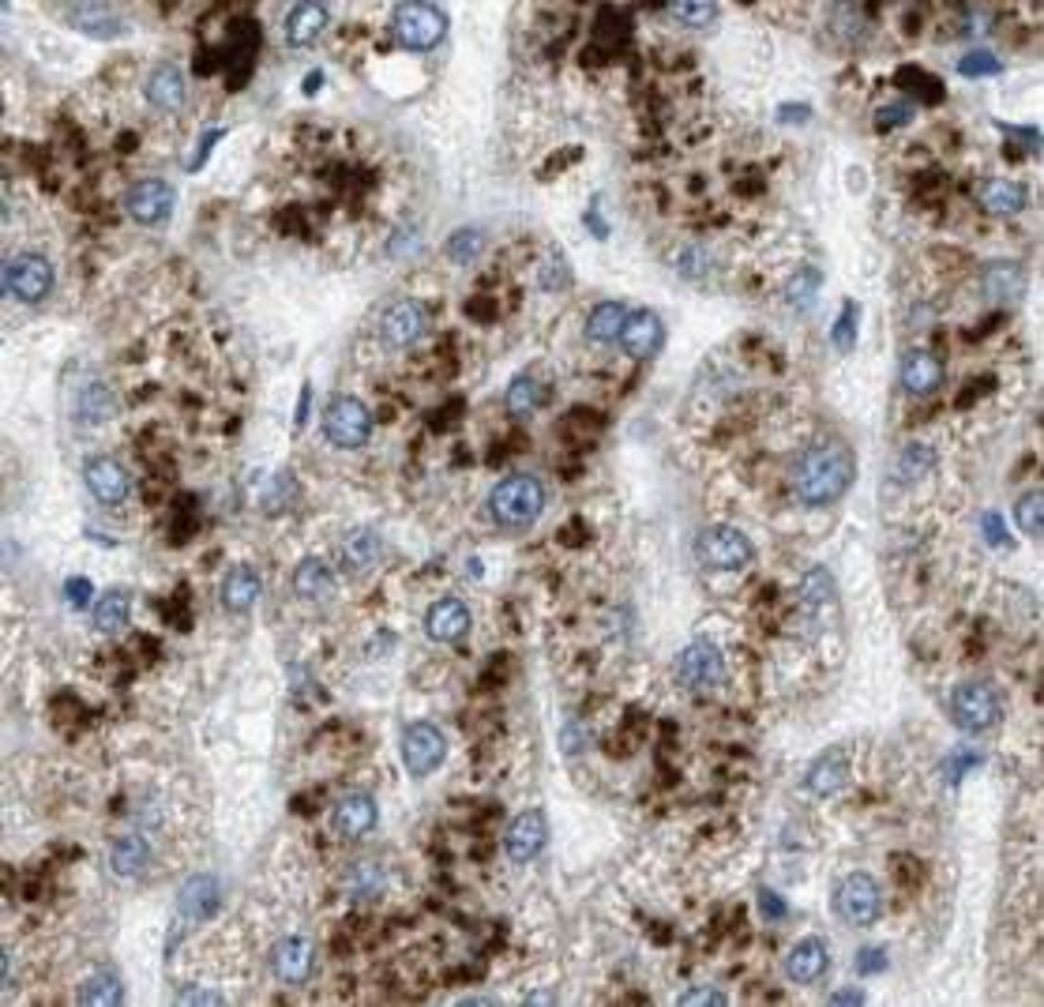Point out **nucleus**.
Instances as JSON below:
<instances>
[{"label": "nucleus", "instance_id": "obj_53", "mask_svg": "<svg viewBox=\"0 0 1044 1007\" xmlns=\"http://www.w3.org/2000/svg\"><path fill=\"white\" fill-rule=\"evenodd\" d=\"M981 527H984V535H988L992 546H1004V541H1007V527H1004V519H999V515H992V512L981 515Z\"/></svg>", "mask_w": 1044, "mask_h": 1007}, {"label": "nucleus", "instance_id": "obj_18", "mask_svg": "<svg viewBox=\"0 0 1044 1007\" xmlns=\"http://www.w3.org/2000/svg\"><path fill=\"white\" fill-rule=\"evenodd\" d=\"M470 632V609H466L458 598H440V602L429 606L424 613V636L436 643H455Z\"/></svg>", "mask_w": 1044, "mask_h": 1007}, {"label": "nucleus", "instance_id": "obj_33", "mask_svg": "<svg viewBox=\"0 0 1044 1007\" xmlns=\"http://www.w3.org/2000/svg\"><path fill=\"white\" fill-rule=\"evenodd\" d=\"M1025 290V271L1015 260H996L984 267V293L988 298H1018Z\"/></svg>", "mask_w": 1044, "mask_h": 1007}, {"label": "nucleus", "instance_id": "obj_50", "mask_svg": "<svg viewBox=\"0 0 1044 1007\" xmlns=\"http://www.w3.org/2000/svg\"><path fill=\"white\" fill-rule=\"evenodd\" d=\"M681 1004H684V1007H695V1004L721 1007V1004H729V1000H725V996H721V993H715V988H692V993H684V996H681Z\"/></svg>", "mask_w": 1044, "mask_h": 1007}, {"label": "nucleus", "instance_id": "obj_28", "mask_svg": "<svg viewBox=\"0 0 1044 1007\" xmlns=\"http://www.w3.org/2000/svg\"><path fill=\"white\" fill-rule=\"evenodd\" d=\"M293 590L304 598V602H327L335 595V575L320 556H304L293 572Z\"/></svg>", "mask_w": 1044, "mask_h": 1007}, {"label": "nucleus", "instance_id": "obj_34", "mask_svg": "<svg viewBox=\"0 0 1044 1007\" xmlns=\"http://www.w3.org/2000/svg\"><path fill=\"white\" fill-rule=\"evenodd\" d=\"M75 1000H80L83 1007H117L124 1000L121 978H117L113 970H98V974H91L87 981H83Z\"/></svg>", "mask_w": 1044, "mask_h": 1007}, {"label": "nucleus", "instance_id": "obj_24", "mask_svg": "<svg viewBox=\"0 0 1044 1007\" xmlns=\"http://www.w3.org/2000/svg\"><path fill=\"white\" fill-rule=\"evenodd\" d=\"M944 380V365L928 350H905L902 358V387L910 395H932Z\"/></svg>", "mask_w": 1044, "mask_h": 1007}, {"label": "nucleus", "instance_id": "obj_36", "mask_svg": "<svg viewBox=\"0 0 1044 1007\" xmlns=\"http://www.w3.org/2000/svg\"><path fill=\"white\" fill-rule=\"evenodd\" d=\"M346 887H350L353 899H380V891L387 887V876L376 861H358L346 876Z\"/></svg>", "mask_w": 1044, "mask_h": 1007}, {"label": "nucleus", "instance_id": "obj_27", "mask_svg": "<svg viewBox=\"0 0 1044 1007\" xmlns=\"http://www.w3.org/2000/svg\"><path fill=\"white\" fill-rule=\"evenodd\" d=\"M801 606H804V613H808L816 624H823V616H827L830 609L838 606V590H835V579H830L827 568H812L808 575H804V583H801Z\"/></svg>", "mask_w": 1044, "mask_h": 1007}, {"label": "nucleus", "instance_id": "obj_32", "mask_svg": "<svg viewBox=\"0 0 1044 1007\" xmlns=\"http://www.w3.org/2000/svg\"><path fill=\"white\" fill-rule=\"evenodd\" d=\"M627 309L621 301H601L587 316V338L590 343H621Z\"/></svg>", "mask_w": 1044, "mask_h": 1007}, {"label": "nucleus", "instance_id": "obj_47", "mask_svg": "<svg viewBox=\"0 0 1044 1007\" xmlns=\"http://www.w3.org/2000/svg\"><path fill=\"white\" fill-rule=\"evenodd\" d=\"M905 121H913V106H905V101H895V106H883V109H879V117H876L879 129H895V124H905Z\"/></svg>", "mask_w": 1044, "mask_h": 1007}, {"label": "nucleus", "instance_id": "obj_14", "mask_svg": "<svg viewBox=\"0 0 1044 1007\" xmlns=\"http://www.w3.org/2000/svg\"><path fill=\"white\" fill-rule=\"evenodd\" d=\"M676 673H681L687 688H715L725 676V662H721V650L715 643L699 639L692 647H684V655L676 658Z\"/></svg>", "mask_w": 1044, "mask_h": 1007}, {"label": "nucleus", "instance_id": "obj_52", "mask_svg": "<svg viewBox=\"0 0 1044 1007\" xmlns=\"http://www.w3.org/2000/svg\"><path fill=\"white\" fill-rule=\"evenodd\" d=\"M177 1004H226L223 993H207V988H184L181 996H177Z\"/></svg>", "mask_w": 1044, "mask_h": 1007}, {"label": "nucleus", "instance_id": "obj_10", "mask_svg": "<svg viewBox=\"0 0 1044 1007\" xmlns=\"http://www.w3.org/2000/svg\"><path fill=\"white\" fill-rule=\"evenodd\" d=\"M549 846V819L541 808H526L507 824L504 850L515 865H530L533 858H541V850Z\"/></svg>", "mask_w": 1044, "mask_h": 1007}, {"label": "nucleus", "instance_id": "obj_31", "mask_svg": "<svg viewBox=\"0 0 1044 1007\" xmlns=\"http://www.w3.org/2000/svg\"><path fill=\"white\" fill-rule=\"evenodd\" d=\"M151 861V850L147 842H143V835H121V839L113 842V850H109V868H113L117 876H140L143 868H147Z\"/></svg>", "mask_w": 1044, "mask_h": 1007}, {"label": "nucleus", "instance_id": "obj_6", "mask_svg": "<svg viewBox=\"0 0 1044 1007\" xmlns=\"http://www.w3.org/2000/svg\"><path fill=\"white\" fill-rule=\"evenodd\" d=\"M447 34V15L444 8L424 4V0H410V4L395 8V38L406 49H432L440 46Z\"/></svg>", "mask_w": 1044, "mask_h": 1007}, {"label": "nucleus", "instance_id": "obj_48", "mask_svg": "<svg viewBox=\"0 0 1044 1007\" xmlns=\"http://www.w3.org/2000/svg\"><path fill=\"white\" fill-rule=\"evenodd\" d=\"M856 970H861V974H879V970H887V955H883L879 947H864V951L856 955Z\"/></svg>", "mask_w": 1044, "mask_h": 1007}, {"label": "nucleus", "instance_id": "obj_40", "mask_svg": "<svg viewBox=\"0 0 1044 1007\" xmlns=\"http://www.w3.org/2000/svg\"><path fill=\"white\" fill-rule=\"evenodd\" d=\"M1015 519H1018V527H1022V535L1041 538V530H1044V493L1041 489L1025 493L1022 501L1015 504Z\"/></svg>", "mask_w": 1044, "mask_h": 1007}, {"label": "nucleus", "instance_id": "obj_17", "mask_svg": "<svg viewBox=\"0 0 1044 1007\" xmlns=\"http://www.w3.org/2000/svg\"><path fill=\"white\" fill-rule=\"evenodd\" d=\"M830 970V951L819 936H804L789 947L785 955V974L796 981V985H816V981Z\"/></svg>", "mask_w": 1044, "mask_h": 1007}, {"label": "nucleus", "instance_id": "obj_45", "mask_svg": "<svg viewBox=\"0 0 1044 1007\" xmlns=\"http://www.w3.org/2000/svg\"><path fill=\"white\" fill-rule=\"evenodd\" d=\"M958 72L977 80V75H999V72H1004V64H999L996 53H984V49H977V53H965L962 61H958Z\"/></svg>", "mask_w": 1044, "mask_h": 1007}, {"label": "nucleus", "instance_id": "obj_11", "mask_svg": "<svg viewBox=\"0 0 1044 1007\" xmlns=\"http://www.w3.org/2000/svg\"><path fill=\"white\" fill-rule=\"evenodd\" d=\"M173 184L158 181V177H147V181H135L129 192H124V211L135 218L140 226H158L173 215Z\"/></svg>", "mask_w": 1044, "mask_h": 1007}, {"label": "nucleus", "instance_id": "obj_8", "mask_svg": "<svg viewBox=\"0 0 1044 1007\" xmlns=\"http://www.w3.org/2000/svg\"><path fill=\"white\" fill-rule=\"evenodd\" d=\"M372 433V413L369 406L353 395H335L324 410V436L335 447H361Z\"/></svg>", "mask_w": 1044, "mask_h": 1007}, {"label": "nucleus", "instance_id": "obj_3", "mask_svg": "<svg viewBox=\"0 0 1044 1007\" xmlns=\"http://www.w3.org/2000/svg\"><path fill=\"white\" fill-rule=\"evenodd\" d=\"M755 546L736 527H707L695 538V561L707 572H736L748 568Z\"/></svg>", "mask_w": 1044, "mask_h": 1007}, {"label": "nucleus", "instance_id": "obj_20", "mask_svg": "<svg viewBox=\"0 0 1044 1007\" xmlns=\"http://www.w3.org/2000/svg\"><path fill=\"white\" fill-rule=\"evenodd\" d=\"M376 819H380V808L369 793H346V798L335 805V831L343 835V839H361V835H369L372 827H376Z\"/></svg>", "mask_w": 1044, "mask_h": 1007}, {"label": "nucleus", "instance_id": "obj_49", "mask_svg": "<svg viewBox=\"0 0 1044 1007\" xmlns=\"http://www.w3.org/2000/svg\"><path fill=\"white\" fill-rule=\"evenodd\" d=\"M64 595H68V602H72L75 609H83V606L91 602V579H83V575H75V579H68Z\"/></svg>", "mask_w": 1044, "mask_h": 1007}, {"label": "nucleus", "instance_id": "obj_5", "mask_svg": "<svg viewBox=\"0 0 1044 1007\" xmlns=\"http://www.w3.org/2000/svg\"><path fill=\"white\" fill-rule=\"evenodd\" d=\"M53 290V264L41 252H20L4 264V293L23 304H38Z\"/></svg>", "mask_w": 1044, "mask_h": 1007}, {"label": "nucleus", "instance_id": "obj_55", "mask_svg": "<svg viewBox=\"0 0 1044 1007\" xmlns=\"http://www.w3.org/2000/svg\"><path fill=\"white\" fill-rule=\"evenodd\" d=\"M4 985H12V951H4Z\"/></svg>", "mask_w": 1044, "mask_h": 1007}, {"label": "nucleus", "instance_id": "obj_22", "mask_svg": "<svg viewBox=\"0 0 1044 1007\" xmlns=\"http://www.w3.org/2000/svg\"><path fill=\"white\" fill-rule=\"evenodd\" d=\"M275 974L286 981V985H301L312 974V944L304 936H286V940L275 944Z\"/></svg>", "mask_w": 1044, "mask_h": 1007}, {"label": "nucleus", "instance_id": "obj_41", "mask_svg": "<svg viewBox=\"0 0 1044 1007\" xmlns=\"http://www.w3.org/2000/svg\"><path fill=\"white\" fill-rule=\"evenodd\" d=\"M504 403H507V410H512V413H530L533 406L541 403L538 380H533L530 372H523V376H515V380H512V387H507V395H504Z\"/></svg>", "mask_w": 1044, "mask_h": 1007}, {"label": "nucleus", "instance_id": "obj_7", "mask_svg": "<svg viewBox=\"0 0 1044 1007\" xmlns=\"http://www.w3.org/2000/svg\"><path fill=\"white\" fill-rule=\"evenodd\" d=\"M835 913L845 925L868 928L883 918V895L879 884L868 873H849L835 891Z\"/></svg>", "mask_w": 1044, "mask_h": 1007}, {"label": "nucleus", "instance_id": "obj_29", "mask_svg": "<svg viewBox=\"0 0 1044 1007\" xmlns=\"http://www.w3.org/2000/svg\"><path fill=\"white\" fill-rule=\"evenodd\" d=\"M977 200L988 215L1011 218V215H1018V211H1025V189L1018 181H1007V177H992V181H984Z\"/></svg>", "mask_w": 1044, "mask_h": 1007}, {"label": "nucleus", "instance_id": "obj_12", "mask_svg": "<svg viewBox=\"0 0 1044 1007\" xmlns=\"http://www.w3.org/2000/svg\"><path fill=\"white\" fill-rule=\"evenodd\" d=\"M424 327H429V309L413 298L395 301L392 309L384 312V320H380V335H384V343L392 346V350L413 346L424 335Z\"/></svg>", "mask_w": 1044, "mask_h": 1007}, {"label": "nucleus", "instance_id": "obj_16", "mask_svg": "<svg viewBox=\"0 0 1044 1007\" xmlns=\"http://www.w3.org/2000/svg\"><path fill=\"white\" fill-rule=\"evenodd\" d=\"M223 907V887H218L215 876L200 873L192 879H184L181 891H177V910H181V918L189 921H211Z\"/></svg>", "mask_w": 1044, "mask_h": 1007}, {"label": "nucleus", "instance_id": "obj_51", "mask_svg": "<svg viewBox=\"0 0 1044 1007\" xmlns=\"http://www.w3.org/2000/svg\"><path fill=\"white\" fill-rule=\"evenodd\" d=\"M759 910H763V918H770V921H778V918H785V902L778 899L770 887H763L759 891Z\"/></svg>", "mask_w": 1044, "mask_h": 1007}, {"label": "nucleus", "instance_id": "obj_44", "mask_svg": "<svg viewBox=\"0 0 1044 1007\" xmlns=\"http://www.w3.org/2000/svg\"><path fill=\"white\" fill-rule=\"evenodd\" d=\"M856 316H861V309H856L853 301H845V304H842V316H838L835 332H830V338H835L838 350H853V343H856Z\"/></svg>", "mask_w": 1044, "mask_h": 1007}, {"label": "nucleus", "instance_id": "obj_42", "mask_svg": "<svg viewBox=\"0 0 1044 1007\" xmlns=\"http://www.w3.org/2000/svg\"><path fill=\"white\" fill-rule=\"evenodd\" d=\"M819 283H823V278H819V271H816V267H801L793 278H789V290H785V293H789V301L801 304V309H808V304L816 301Z\"/></svg>", "mask_w": 1044, "mask_h": 1007}, {"label": "nucleus", "instance_id": "obj_26", "mask_svg": "<svg viewBox=\"0 0 1044 1007\" xmlns=\"http://www.w3.org/2000/svg\"><path fill=\"white\" fill-rule=\"evenodd\" d=\"M260 598V575L249 564H233L223 579V606L229 613H249Z\"/></svg>", "mask_w": 1044, "mask_h": 1007}, {"label": "nucleus", "instance_id": "obj_21", "mask_svg": "<svg viewBox=\"0 0 1044 1007\" xmlns=\"http://www.w3.org/2000/svg\"><path fill=\"white\" fill-rule=\"evenodd\" d=\"M143 95L155 109L163 113H173V109L184 106V72L177 64H155L143 83Z\"/></svg>", "mask_w": 1044, "mask_h": 1007}, {"label": "nucleus", "instance_id": "obj_13", "mask_svg": "<svg viewBox=\"0 0 1044 1007\" xmlns=\"http://www.w3.org/2000/svg\"><path fill=\"white\" fill-rule=\"evenodd\" d=\"M621 346H624L627 358H639V361L661 353V346H665V324H661L658 312H650V309L627 312L624 332H621Z\"/></svg>", "mask_w": 1044, "mask_h": 1007}, {"label": "nucleus", "instance_id": "obj_46", "mask_svg": "<svg viewBox=\"0 0 1044 1007\" xmlns=\"http://www.w3.org/2000/svg\"><path fill=\"white\" fill-rule=\"evenodd\" d=\"M973 764H981V756H977V752H973V748H958V752H950L947 764H944L947 782H958L965 767H973Z\"/></svg>", "mask_w": 1044, "mask_h": 1007}, {"label": "nucleus", "instance_id": "obj_2", "mask_svg": "<svg viewBox=\"0 0 1044 1007\" xmlns=\"http://www.w3.org/2000/svg\"><path fill=\"white\" fill-rule=\"evenodd\" d=\"M489 512L504 530H526L545 512V485L533 473H507L489 493Z\"/></svg>", "mask_w": 1044, "mask_h": 1007}, {"label": "nucleus", "instance_id": "obj_38", "mask_svg": "<svg viewBox=\"0 0 1044 1007\" xmlns=\"http://www.w3.org/2000/svg\"><path fill=\"white\" fill-rule=\"evenodd\" d=\"M444 252H447V260H452V264H473V260L485 252V233H481L478 226L455 230L452 237H447Z\"/></svg>", "mask_w": 1044, "mask_h": 1007}, {"label": "nucleus", "instance_id": "obj_37", "mask_svg": "<svg viewBox=\"0 0 1044 1007\" xmlns=\"http://www.w3.org/2000/svg\"><path fill=\"white\" fill-rule=\"evenodd\" d=\"M129 613H132V598L124 595V590H109L95 606V624L101 632H117L121 624H129Z\"/></svg>", "mask_w": 1044, "mask_h": 1007}, {"label": "nucleus", "instance_id": "obj_25", "mask_svg": "<svg viewBox=\"0 0 1044 1007\" xmlns=\"http://www.w3.org/2000/svg\"><path fill=\"white\" fill-rule=\"evenodd\" d=\"M68 23H72L75 31L91 34V38H117V34L124 31L121 15L106 4H72L68 8Z\"/></svg>", "mask_w": 1044, "mask_h": 1007}, {"label": "nucleus", "instance_id": "obj_23", "mask_svg": "<svg viewBox=\"0 0 1044 1007\" xmlns=\"http://www.w3.org/2000/svg\"><path fill=\"white\" fill-rule=\"evenodd\" d=\"M283 31H286V41H290V46H312V41H320L327 31V8L312 4V0L293 4L290 12H286Z\"/></svg>", "mask_w": 1044, "mask_h": 1007}, {"label": "nucleus", "instance_id": "obj_39", "mask_svg": "<svg viewBox=\"0 0 1044 1007\" xmlns=\"http://www.w3.org/2000/svg\"><path fill=\"white\" fill-rule=\"evenodd\" d=\"M932 463H936V452H932L928 444H910L902 455H898L895 473L902 481H916V478H924V473L932 470Z\"/></svg>", "mask_w": 1044, "mask_h": 1007}, {"label": "nucleus", "instance_id": "obj_43", "mask_svg": "<svg viewBox=\"0 0 1044 1007\" xmlns=\"http://www.w3.org/2000/svg\"><path fill=\"white\" fill-rule=\"evenodd\" d=\"M669 12L676 15L687 27H707V23H715L718 15V4H703V0H676V4H669Z\"/></svg>", "mask_w": 1044, "mask_h": 1007}, {"label": "nucleus", "instance_id": "obj_15", "mask_svg": "<svg viewBox=\"0 0 1044 1007\" xmlns=\"http://www.w3.org/2000/svg\"><path fill=\"white\" fill-rule=\"evenodd\" d=\"M83 481H87L91 496H95L98 504H124V496H129V473L117 459H109V455H91L87 467H83Z\"/></svg>", "mask_w": 1044, "mask_h": 1007}, {"label": "nucleus", "instance_id": "obj_4", "mask_svg": "<svg viewBox=\"0 0 1044 1007\" xmlns=\"http://www.w3.org/2000/svg\"><path fill=\"white\" fill-rule=\"evenodd\" d=\"M950 718L958 730L965 733H984L999 722V696L992 684L984 681H962L950 692Z\"/></svg>", "mask_w": 1044, "mask_h": 1007}, {"label": "nucleus", "instance_id": "obj_9", "mask_svg": "<svg viewBox=\"0 0 1044 1007\" xmlns=\"http://www.w3.org/2000/svg\"><path fill=\"white\" fill-rule=\"evenodd\" d=\"M398 752H403V764L410 775H432L440 764H444L447 756V741L444 733H440V726L432 722H413L403 730V744H398Z\"/></svg>", "mask_w": 1044, "mask_h": 1007}, {"label": "nucleus", "instance_id": "obj_30", "mask_svg": "<svg viewBox=\"0 0 1044 1007\" xmlns=\"http://www.w3.org/2000/svg\"><path fill=\"white\" fill-rule=\"evenodd\" d=\"M380 553H384V541H380L376 530H369V527L346 535V541L338 546V556H343V564L350 572H369L372 564L380 561Z\"/></svg>", "mask_w": 1044, "mask_h": 1007}, {"label": "nucleus", "instance_id": "obj_35", "mask_svg": "<svg viewBox=\"0 0 1044 1007\" xmlns=\"http://www.w3.org/2000/svg\"><path fill=\"white\" fill-rule=\"evenodd\" d=\"M75 418H80L83 425H98V421H109V418H113V395H109L106 387L98 384V380L83 384L80 399H75Z\"/></svg>", "mask_w": 1044, "mask_h": 1007}, {"label": "nucleus", "instance_id": "obj_1", "mask_svg": "<svg viewBox=\"0 0 1044 1007\" xmlns=\"http://www.w3.org/2000/svg\"><path fill=\"white\" fill-rule=\"evenodd\" d=\"M856 478V455L838 436H823L801 452L793 467V493L808 507L842 501Z\"/></svg>", "mask_w": 1044, "mask_h": 1007}, {"label": "nucleus", "instance_id": "obj_54", "mask_svg": "<svg viewBox=\"0 0 1044 1007\" xmlns=\"http://www.w3.org/2000/svg\"><path fill=\"white\" fill-rule=\"evenodd\" d=\"M830 1004H864V993H856V988H853V993H849V988H845V993H835V996H830Z\"/></svg>", "mask_w": 1044, "mask_h": 1007}, {"label": "nucleus", "instance_id": "obj_19", "mask_svg": "<svg viewBox=\"0 0 1044 1007\" xmlns=\"http://www.w3.org/2000/svg\"><path fill=\"white\" fill-rule=\"evenodd\" d=\"M845 782H849V748L845 744L827 748L816 764L808 767V775H804V786H808L816 798H830V793H838Z\"/></svg>", "mask_w": 1044, "mask_h": 1007}]
</instances>
